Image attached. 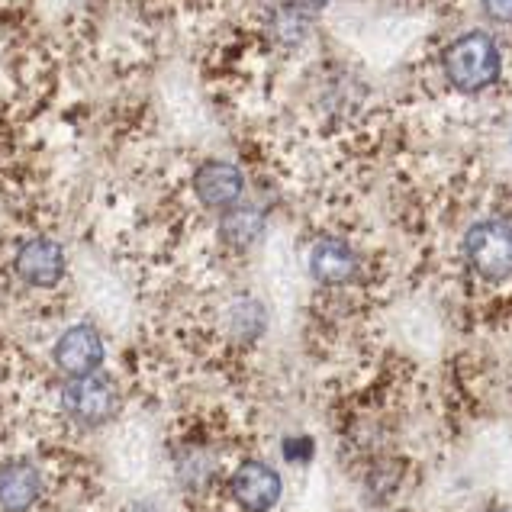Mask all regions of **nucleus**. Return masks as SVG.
Returning a JSON list of instances; mask_svg holds the SVG:
<instances>
[{
  "mask_svg": "<svg viewBox=\"0 0 512 512\" xmlns=\"http://www.w3.org/2000/svg\"><path fill=\"white\" fill-rule=\"evenodd\" d=\"M503 55L490 33H464L445 49V75L461 94H480L500 78Z\"/></svg>",
  "mask_w": 512,
  "mask_h": 512,
  "instance_id": "nucleus-1",
  "label": "nucleus"
},
{
  "mask_svg": "<svg viewBox=\"0 0 512 512\" xmlns=\"http://www.w3.org/2000/svg\"><path fill=\"white\" fill-rule=\"evenodd\" d=\"M464 255L484 281H506L512 277V226L500 219H484L467 229Z\"/></svg>",
  "mask_w": 512,
  "mask_h": 512,
  "instance_id": "nucleus-2",
  "label": "nucleus"
},
{
  "mask_svg": "<svg viewBox=\"0 0 512 512\" xmlns=\"http://www.w3.org/2000/svg\"><path fill=\"white\" fill-rule=\"evenodd\" d=\"M62 406L75 422H84V426H100V422H107L116 413L120 397H116V387L107 377L91 374V377L71 380V384L62 390Z\"/></svg>",
  "mask_w": 512,
  "mask_h": 512,
  "instance_id": "nucleus-3",
  "label": "nucleus"
},
{
  "mask_svg": "<svg viewBox=\"0 0 512 512\" xmlns=\"http://www.w3.org/2000/svg\"><path fill=\"white\" fill-rule=\"evenodd\" d=\"M229 490L245 512H271L281 503L284 484H281V474H277L271 464L245 461L236 467V474H232Z\"/></svg>",
  "mask_w": 512,
  "mask_h": 512,
  "instance_id": "nucleus-4",
  "label": "nucleus"
},
{
  "mask_svg": "<svg viewBox=\"0 0 512 512\" xmlns=\"http://www.w3.org/2000/svg\"><path fill=\"white\" fill-rule=\"evenodd\" d=\"M55 364L71 380L91 377L104 364V339L94 326H71L55 342Z\"/></svg>",
  "mask_w": 512,
  "mask_h": 512,
  "instance_id": "nucleus-5",
  "label": "nucleus"
},
{
  "mask_svg": "<svg viewBox=\"0 0 512 512\" xmlns=\"http://www.w3.org/2000/svg\"><path fill=\"white\" fill-rule=\"evenodd\" d=\"M194 194L210 210H232L245 194V178L229 162H203L194 171Z\"/></svg>",
  "mask_w": 512,
  "mask_h": 512,
  "instance_id": "nucleus-6",
  "label": "nucleus"
},
{
  "mask_svg": "<svg viewBox=\"0 0 512 512\" xmlns=\"http://www.w3.org/2000/svg\"><path fill=\"white\" fill-rule=\"evenodd\" d=\"M13 265L29 287H55L65 277V252L55 239H29L17 248Z\"/></svg>",
  "mask_w": 512,
  "mask_h": 512,
  "instance_id": "nucleus-7",
  "label": "nucleus"
},
{
  "mask_svg": "<svg viewBox=\"0 0 512 512\" xmlns=\"http://www.w3.org/2000/svg\"><path fill=\"white\" fill-rule=\"evenodd\" d=\"M310 274L326 287H342L348 281H355L358 255L339 239H319L310 248Z\"/></svg>",
  "mask_w": 512,
  "mask_h": 512,
  "instance_id": "nucleus-8",
  "label": "nucleus"
},
{
  "mask_svg": "<svg viewBox=\"0 0 512 512\" xmlns=\"http://www.w3.org/2000/svg\"><path fill=\"white\" fill-rule=\"evenodd\" d=\"M42 477L29 461H13L0 467V509L4 512H26L39 500Z\"/></svg>",
  "mask_w": 512,
  "mask_h": 512,
  "instance_id": "nucleus-9",
  "label": "nucleus"
},
{
  "mask_svg": "<svg viewBox=\"0 0 512 512\" xmlns=\"http://www.w3.org/2000/svg\"><path fill=\"white\" fill-rule=\"evenodd\" d=\"M261 229H265V213L258 207H232L219 219V236L232 248H248L255 245Z\"/></svg>",
  "mask_w": 512,
  "mask_h": 512,
  "instance_id": "nucleus-10",
  "label": "nucleus"
},
{
  "mask_svg": "<svg viewBox=\"0 0 512 512\" xmlns=\"http://www.w3.org/2000/svg\"><path fill=\"white\" fill-rule=\"evenodd\" d=\"M229 332L242 342H255L265 332V306L252 297H242L229 306Z\"/></svg>",
  "mask_w": 512,
  "mask_h": 512,
  "instance_id": "nucleus-11",
  "label": "nucleus"
},
{
  "mask_svg": "<svg viewBox=\"0 0 512 512\" xmlns=\"http://www.w3.org/2000/svg\"><path fill=\"white\" fill-rule=\"evenodd\" d=\"M281 455L287 464H310L316 455V442L310 435H290V438H284Z\"/></svg>",
  "mask_w": 512,
  "mask_h": 512,
  "instance_id": "nucleus-12",
  "label": "nucleus"
},
{
  "mask_svg": "<svg viewBox=\"0 0 512 512\" xmlns=\"http://www.w3.org/2000/svg\"><path fill=\"white\" fill-rule=\"evenodd\" d=\"M484 13L493 23L512 26V0H484Z\"/></svg>",
  "mask_w": 512,
  "mask_h": 512,
  "instance_id": "nucleus-13",
  "label": "nucleus"
},
{
  "mask_svg": "<svg viewBox=\"0 0 512 512\" xmlns=\"http://www.w3.org/2000/svg\"><path fill=\"white\" fill-rule=\"evenodd\" d=\"M126 512H162V509L152 506V503H136V506H129Z\"/></svg>",
  "mask_w": 512,
  "mask_h": 512,
  "instance_id": "nucleus-14",
  "label": "nucleus"
},
{
  "mask_svg": "<svg viewBox=\"0 0 512 512\" xmlns=\"http://www.w3.org/2000/svg\"><path fill=\"white\" fill-rule=\"evenodd\" d=\"M490 512H509V509H490Z\"/></svg>",
  "mask_w": 512,
  "mask_h": 512,
  "instance_id": "nucleus-15",
  "label": "nucleus"
}]
</instances>
